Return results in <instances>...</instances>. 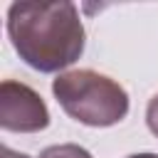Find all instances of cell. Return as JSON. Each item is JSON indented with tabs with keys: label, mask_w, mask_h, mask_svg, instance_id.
I'll use <instances>...</instances> for the list:
<instances>
[{
	"label": "cell",
	"mask_w": 158,
	"mask_h": 158,
	"mask_svg": "<svg viewBox=\"0 0 158 158\" xmlns=\"http://www.w3.org/2000/svg\"><path fill=\"white\" fill-rule=\"evenodd\" d=\"M7 37L20 59L37 72H59L84 52V25L74 2H12Z\"/></svg>",
	"instance_id": "1"
},
{
	"label": "cell",
	"mask_w": 158,
	"mask_h": 158,
	"mask_svg": "<svg viewBox=\"0 0 158 158\" xmlns=\"http://www.w3.org/2000/svg\"><path fill=\"white\" fill-rule=\"evenodd\" d=\"M40 158H91V153L77 143H59V146H49L40 153Z\"/></svg>",
	"instance_id": "4"
},
{
	"label": "cell",
	"mask_w": 158,
	"mask_h": 158,
	"mask_svg": "<svg viewBox=\"0 0 158 158\" xmlns=\"http://www.w3.org/2000/svg\"><path fill=\"white\" fill-rule=\"evenodd\" d=\"M128 158H158L156 153H133V156H128Z\"/></svg>",
	"instance_id": "7"
},
{
	"label": "cell",
	"mask_w": 158,
	"mask_h": 158,
	"mask_svg": "<svg viewBox=\"0 0 158 158\" xmlns=\"http://www.w3.org/2000/svg\"><path fill=\"white\" fill-rule=\"evenodd\" d=\"M0 126L15 133H37L49 126V111L42 96L15 79L0 84Z\"/></svg>",
	"instance_id": "3"
},
{
	"label": "cell",
	"mask_w": 158,
	"mask_h": 158,
	"mask_svg": "<svg viewBox=\"0 0 158 158\" xmlns=\"http://www.w3.org/2000/svg\"><path fill=\"white\" fill-rule=\"evenodd\" d=\"M52 94L67 116L84 126L106 128L123 121L128 114L126 89L94 69H74L59 74L52 81Z\"/></svg>",
	"instance_id": "2"
},
{
	"label": "cell",
	"mask_w": 158,
	"mask_h": 158,
	"mask_svg": "<svg viewBox=\"0 0 158 158\" xmlns=\"http://www.w3.org/2000/svg\"><path fill=\"white\" fill-rule=\"evenodd\" d=\"M2 158H30V156H25V153H17V151H12V148L2 146Z\"/></svg>",
	"instance_id": "6"
},
{
	"label": "cell",
	"mask_w": 158,
	"mask_h": 158,
	"mask_svg": "<svg viewBox=\"0 0 158 158\" xmlns=\"http://www.w3.org/2000/svg\"><path fill=\"white\" fill-rule=\"evenodd\" d=\"M146 123H148L151 133L158 136V94L148 101V109H146Z\"/></svg>",
	"instance_id": "5"
}]
</instances>
